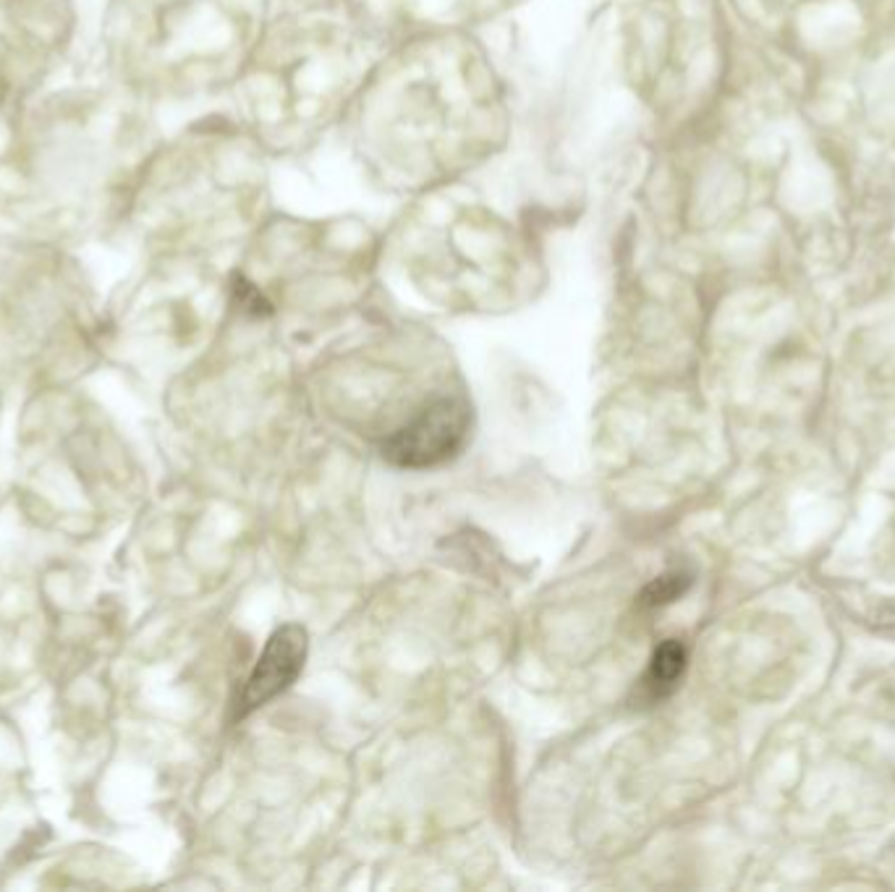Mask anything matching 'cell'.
<instances>
[{
	"label": "cell",
	"mask_w": 895,
	"mask_h": 892,
	"mask_svg": "<svg viewBox=\"0 0 895 892\" xmlns=\"http://www.w3.org/2000/svg\"><path fill=\"white\" fill-rule=\"evenodd\" d=\"M309 649V636L299 623H286L270 636L265 652L254 665L252 675L244 686V694L239 699L236 715L246 717L262 704L273 702L275 696L283 694L304 670Z\"/></svg>",
	"instance_id": "2"
},
{
	"label": "cell",
	"mask_w": 895,
	"mask_h": 892,
	"mask_svg": "<svg viewBox=\"0 0 895 892\" xmlns=\"http://www.w3.org/2000/svg\"><path fill=\"white\" fill-rule=\"evenodd\" d=\"M233 293H236V301H239V307L244 309V312L252 314V317H265V314L273 312V307H270V301L265 299V293H262L260 288H254L252 283L241 278V275L236 280H233Z\"/></svg>",
	"instance_id": "5"
},
{
	"label": "cell",
	"mask_w": 895,
	"mask_h": 892,
	"mask_svg": "<svg viewBox=\"0 0 895 892\" xmlns=\"http://www.w3.org/2000/svg\"><path fill=\"white\" fill-rule=\"evenodd\" d=\"M867 620L877 634L895 639V597L877 602V605L867 613Z\"/></svg>",
	"instance_id": "6"
},
{
	"label": "cell",
	"mask_w": 895,
	"mask_h": 892,
	"mask_svg": "<svg viewBox=\"0 0 895 892\" xmlns=\"http://www.w3.org/2000/svg\"><path fill=\"white\" fill-rule=\"evenodd\" d=\"M472 409L464 398L443 395L383 443V456L401 469H432L458 456L469 437Z\"/></svg>",
	"instance_id": "1"
},
{
	"label": "cell",
	"mask_w": 895,
	"mask_h": 892,
	"mask_svg": "<svg viewBox=\"0 0 895 892\" xmlns=\"http://www.w3.org/2000/svg\"><path fill=\"white\" fill-rule=\"evenodd\" d=\"M686 662H689V652L678 639H665L660 647L652 652L650 668L642 675L639 681V691L647 702H660L665 696H670L676 691L678 681L686 670Z\"/></svg>",
	"instance_id": "3"
},
{
	"label": "cell",
	"mask_w": 895,
	"mask_h": 892,
	"mask_svg": "<svg viewBox=\"0 0 895 892\" xmlns=\"http://www.w3.org/2000/svg\"><path fill=\"white\" fill-rule=\"evenodd\" d=\"M691 573L689 571H668L663 576H657L655 581L644 586L642 594H639V605L644 607H663L676 602L678 597H684L691 586Z\"/></svg>",
	"instance_id": "4"
}]
</instances>
